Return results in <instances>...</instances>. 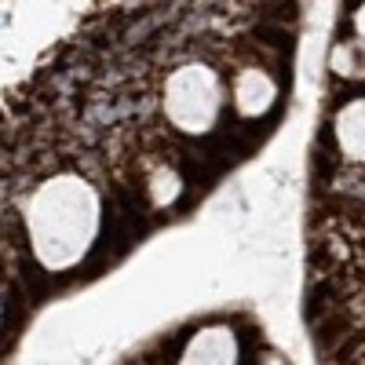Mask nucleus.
I'll list each match as a JSON object with an SVG mask.
<instances>
[{
  "label": "nucleus",
  "mask_w": 365,
  "mask_h": 365,
  "mask_svg": "<svg viewBox=\"0 0 365 365\" xmlns=\"http://www.w3.org/2000/svg\"><path fill=\"white\" fill-rule=\"evenodd\" d=\"M29 256L48 274L81 267L103 234V190L73 168H58L34 182L22 201Z\"/></svg>",
  "instance_id": "obj_1"
},
{
  "label": "nucleus",
  "mask_w": 365,
  "mask_h": 365,
  "mask_svg": "<svg viewBox=\"0 0 365 365\" xmlns=\"http://www.w3.org/2000/svg\"><path fill=\"white\" fill-rule=\"evenodd\" d=\"M227 103L230 88L223 73L201 58H187V63L172 66L161 84V117L179 135H208L223 120Z\"/></svg>",
  "instance_id": "obj_2"
},
{
  "label": "nucleus",
  "mask_w": 365,
  "mask_h": 365,
  "mask_svg": "<svg viewBox=\"0 0 365 365\" xmlns=\"http://www.w3.org/2000/svg\"><path fill=\"white\" fill-rule=\"evenodd\" d=\"M278 103V81H274L263 66H241L234 77H230V106L241 113V117H267Z\"/></svg>",
  "instance_id": "obj_3"
},
{
  "label": "nucleus",
  "mask_w": 365,
  "mask_h": 365,
  "mask_svg": "<svg viewBox=\"0 0 365 365\" xmlns=\"http://www.w3.org/2000/svg\"><path fill=\"white\" fill-rule=\"evenodd\" d=\"M241 340L230 325H205L187 340L179 354V365H237Z\"/></svg>",
  "instance_id": "obj_4"
},
{
  "label": "nucleus",
  "mask_w": 365,
  "mask_h": 365,
  "mask_svg": "<svg viewBox=\"0 0 365 365\" xmlns=\"http://www.w3.org/2000/svg\"><path fill=\"white\" fill-rule=\"evenodd\" d=\"M332 135H336V146L347 161L365 165V96H354L336 110Z\"/></svg>",
  "instance_id": "obj_5"
},
{
  "label": "nucleus",
  "mask_w": 365,
  "mask_h": 365,
  "mask_svg": "<svg viewBox=\"0 0 365 365\" xmlns=\"http://www.w3.org/2000/svg\"><path fill=\"white\" fill-rule=\"evenodd\" d=\"M146 194H150V201H154L158 208L172 205V201L182 194V179H179V172H175L172 165H158L154 172L146 175Z\"/></svg>",
  "instance_id": "obj_6"
},
{
  "label": "nucleus",
  "mask_w": 365,
  "mask_h": 365,
  "mask_svg": "<svg viewBox=\"0 0 365 365\" xmlns=\"http://www.w3.org/2000/svg\"><path fill=\"white\" fill-rule=\"evenodd\" d=\"M351 22H354V41L365 48V4L354 11V19H351Z\"/></svg>",
  "instance_id": "obj_7"
},
{
  "label": "nucleus",
  "mask_w": 365,
  "mask_h": 365,
  "mask_svg": "<svg viewBox=\"0 0 365 365\" xmlns=\"http://www.w3.org/2000/svg\"><path fill=\"white\" fill-rule=\"evenodd\" d=\"M0 322H4V299H0Z\"/></svg>",
  "instance_id": "obj_8"
}]
</instances>
